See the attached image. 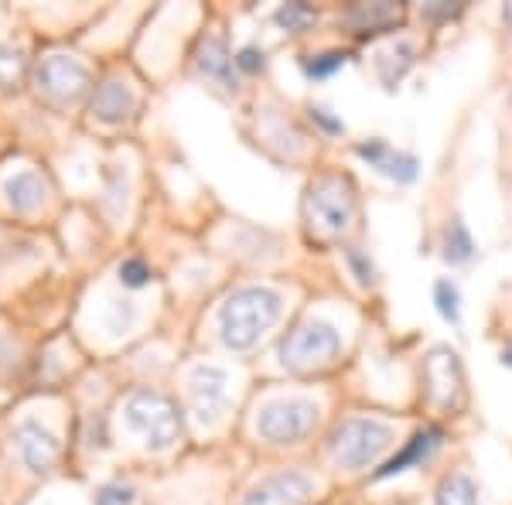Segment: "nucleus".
<instances>
[{
    "label": "nucleus",
    "mask_w": 512,
    "mask_h": 505,
    "mask_svg": "<svg viewBox=\"0 0 512 505\" xmlns=\"http://www.w3.org/2000/svg\"><path fill=\"white\" fill-rule=\"evenodd\" d=\"M318 424V403L291 396V400H274L256 417V434L270 444H294Z\"/></svg>",
    "instance_id": "5"
},
{
    "label": "nucleus",
    "mask_w": 512,
    "mask_h": 505,
    "mask_svg": "<svg viewBox=\"0 0 512 505\" xmlns=\"http://www.w3.org/2000/svg\"><path fill=\"white\" fill-rule=\"evenodd\" d=\"M393 444V430L383 420L373 417H352L332 434V458L338 468L359 471L369 461H376L386 447Z\"/></svg>",
    "instance_id": "2"
},
{
    "label": "nucleus",
    "mask_w": 512,
    "mask_h": 505,
    "mask_svg": "<svg viewBox=\"0 0 512 505\" xmlns=\"http://www.w3.org/2000/svg\"><path fill=\"white\" fill-rule=\"evenodd\" d=\"M14 444H18V454L21 461L28 465L31 471H48L59 458V441H55L52 430H45L38 420H24L14 430Z\"/></svg>",
    "instance_id": "11"
},
{
    "label": "nucleus",
    "mask_w": 512,
    "mask_h": 505,
    "mask_svg": "<svg viewBox=\"0 0 512 505\" xmlns=\"http://www.w3.org/2000/svg\"><path fill=\"white\" fill-rule=\"evenodd\" d=\"M308 212L311 222L325 233H345L352 226V215H355V198L352 188L345 185L342 178H321L315 181L308 195Z\"/></svg>",
    "instance_id": "6"
},
{
    "label": "nucleus",
    "mask_w": 512,
    "mask_h": 505,
    "mask_svg": "<svg viewBox=\"0 0 512 505\" xmlns=\"http://www.w3.org/2000/svg\"><path fill=\"white\" fill-rule=\"evenodd\" d=\"M130 110H134V93H130L123 82H106V86H99V93L93 99V113L99 120L117 123L127 117Z\"/></svg>",
    "instance_id": "14"
},
{
    "label": "nucleus",
    "mask_w": 512,
    "mask_h": 505,
    "mask_svg": "<svg viewBox=\"0 0 512 505\" xmlns=\"http://www.w3.org/2000/svg\"><path fill=\"white\" fill-rule=\"evenodd\" d=\"M441 430L437 427H427V430H420V434L410 441L407 447H403L396 458L386 461L383 468L376 471V478H390V475H400V471H407L410 465H417V461H424V458H431V451H437V444H441Z\"/></svg>",
    "instance_id": "13"
},
{
    "label": "nucleus",
    "mask_w": 512,
    "mask_h": 505,
    "mask_svg": "<svg viewBox=\"0 0 512 505\" xmlns=\"http://www.w3.org/2000/svg\"><path fill=\"white\" fill-rule=\"evenodd\" d=\"M198 65H202L205 76L219 79L226 89H236V79H233V59H229L226 45L219 38H205L202 52H198Z\"/></svg>",
    "instance_id": "16"
},
{
    "label": "nucleus",
    "mask_w": 512,
    "mask_h": 505,
    "mask_svg": "<svg viewBox=\"0 0 512 505\" xmlns=\"http://www.w3.org/2000/svg\"><path fill=\"white\" fill-rule=\"evenodd\" d=\"M437 505H478V488L468 475L454 471L437 488Z\"/></svg>",
    "instance_id": "17"
},
{
    "label": "nucleus",
    "mask_w": 512,
    "mask_h": 505,
    "mask_svg": "<svg viewBox=\"0 0 512 505\" xmlns=\"http://www.w3.org/2000/svg\"><path fill=\"white\" fill-rule=\"evenodd\" d=\"M342 352V335L335 331V325L328 321H301L291 335L280 345V355H284V366L291 369H318L335 362V355Z\"/></svg>",
    "instance_id": "4"
},
{
    "label": "nucleus",
    "mask_w": 512,
    "mask_h": 505,
    "mask_svg": "<svg viewBox=\"0 0 512 505\" xmlns=\"http://www.w3.org/2000/svg\"><path fill=\"white\" fill-rule=\"evenodd\" d=\"M427 386H431V400L444 410H458L465 400V376H461L458 355L451 349H434L427 359Z\"/></svg>",
    "instance_id": "8"
},
{
    "label": "nucleus",
    "mask_w": 512,
    "mask_h": 505,
    "mask_svg": "<svg viewBox=\"0 0 512 505\" xmlns=\"http://www.w3.org/2000/svg\"><path fill=\"white\" fill-rule=\"evenodd\" d=\"M359 157H366L376 171H383L386 178L400 181V185H410L417 178V157L414 154H403L393 151L390 144L383 140H369V144H359Z\"/></svg>",
    "instance_id": "12"
},
{
    "label": "nucleus",
    "mask_w": 512,
    "mask_h": 505,
    "mask_svg": "<svg viewBox=\"0 0 512 505\" xmlns=\"http://www.w3.org/2000/svg\"><path fill=\"white\" fill-rule=\"evenodd\" d=\"M315 478L304 471H280V475L263 478L243 499V505H304L315 495Z\"/></svg>",
    "instance_id": "9"
},
{
    "label": "nucleus",
    "mask_w": 512,
    "mask_h": 505,
    "mask_svg": "<svg viewBox=\"0 0 512 505\" xmlns=\"http://www.w3.org/2000/svg\"><path fill=\"white\" fill-rule=\"evenodd\" d=\"M4 192L14 209L31 212V209H38L41 198H45V181H41L35 171H18V175H11L4 181Z\"/></svg>",
    "instance_id": "15"
},
{
    "label": "nucleus",
    "mask_w": 512,
    "mask_h": 505,
    "mask_svg": "<svg viewBox=\"0 0 512 505\" xmlns=\"http://www.w3.org/2000/svg\"><path fill=\"white\" fill-rule=\"evenodd\" d=\"M280 308H284V297L270 287H243V291L229 294L219 311L222 342L236 352L253 349L277 325Z\"/></svg>",
    "instance_id": "1"
},
{
    "label": "nucleus",
    "mask_w": 512,
    "mask_h": 505,
    "mask_svg": "<svg viewBox=\"0 0 512 505\" xmlns=\"http://www.w3.org/2000/svg\"><path fill=\"white\" fill-rule=\"evenodd\" d=\"M315 120H321V123H325L328 130H335V134H338V130H342V123L328 117V110H315Z\"/></svg>",
    "instance_id": "27"
},
{
    "label": "nucleus",
    "mask_w": 512,
    "mask_h": 505,
    "mask_svg": "<svg viewBox=\"0 0 512 505\" xmlns=\"http://www.w3.org/2000/svg\"><path fill=\"white\" fill-rule=\"evenodd\" d=\"M472 253H475V243H472V236H468L465 222L454 219L448 226V239H444V260H448V263H468V260H472Z\"/></svg>",
    "instance_id": "18"
},
{
    "label": "nucleus",
    "mask_w": 512,
    "mask_h": 505,
    "mask_svg": "<svg viewBox=\"0 0 512 505\" xmlns=\"http://www.w3.org/2000/svg\"><path fill=\"white\" fill-rule=\"evenodd\" d=\"M502 362H506V366H512V345H509V349H502Z\"/></svg>",
    "instance_id": "28"
},
{
    "label": "nucleus",
    "mask_w": 512,
    "mask_h": 505,
    "mask_svg": "<svg viewBox=\"0 0 512 505\" xmlns=\"http://www.w3.org/2000/svg\"><path fill=\"white\" fill-rule=\"evenodd\" d=\"M359 18H366L362 28H376V24H386V21L396 18V7H390V4H383V7H355L352 21H359Z\"/></svg>",
    "instance_id": "22"
},
{
    "label": "nucleus",
    "mask_w": 512,
    "mask_h": 505,
    "mask_svg": "<svg viewBox=\"0 0 512 505\" xmlns=\"http://www.w3.org/2000/svg\"><path fill=\"white\" fill-rule=\"evenodd\" d=\"M311 21V7L308 4H287L277 11V24H284L287 31H297Z\"/></svg>",
    "instance_id": "21"
},
{
    "label": "nucleus",
    "mask_w": 512,
    "mask_h": 505,
    "mask_svg": "<svg viewBox=\"0 0 512 505\" xmlns=\"http://www.w3.org/2000/svg\"><path fill=\"white\" fill-rule=\"evenodd\" d=\"M134 502V488L130 485H106L96 495V505H130Z\"/></svg>",
    "instance_id": "24"
},
{
    "label": "nucleus",
    "mask_w": 512,
    "mask_h": 505,
    "mask_svg": "<svg viewBox=\"0 0 512 505\" xmlns=\"http://www.w3.org/2000/svg\"><path fill=\"white\" fill-rule=\"evenodd\" d=\"M127 424L144 437L147 447L154 451H164L178 441L181 434V420L178 410L168 396L154 393V389H137L134 396L127 400Z\"/></svg>",
    "instance_id": "3"
},
{
    "label": "nucleus",
    "mask_w": 512,
    "mask_h": 505,
    "mask_svg": "<svg viewBox=\"0 0 512 505\" xmlns=\"http://www.w3.org/2000/svg\"><path fill=\"white\" fill-rule=\"evenodd\" d=\"M192 386V410H195V420L202 427H212L219 424L222 410L229 403V376L216 366H198L188 379Z\"/></svg>",
    "instance_id": "7"
},
{
    "label": "nucleus",
    "mask_w": 512,
    "mask_h": 505,
    "mask_svg": "<svg viewBox=\"0 0 512 505\" xmlns=\"http://www.w3.org/2000/svg\"><path fill=\"white\" fill-rule=\"evenodd\" d=\"M434 304H437V314H441L444 321L458 325V318H461V294H458V287H454L451 280H437V284H434Z\"/></svg>",
    "instance_id": "19"
},
{
    "label": "nucleus",
    "mask_w": 512,
    "mask_h": 505,
    "mask_svg": "<svg viewBox=\"0 0 512 505\" xmlns=\"http://www.w3.org/2000/svg\"><path fill=\"white\" fill-rule=\"evenodd\" d=\"M345 62H349V55L328 52V55H318V59H308V62H304V72H308L311 79H328L332 72L342 69Z\"/></svg>",
    "instance_id": "20"
},
{
    "label": "nucleus",
    "mask_w": 512,
    "mask_h": 505,
    "mask_svg": "<svg viewBox=\"0 0 512 505\" xmlns=\"http://www.w3.org/2000/svg\"><path fill=\"white\" fill-rule=\"evenodd\" d=\"M236 65L239 69H246V72H256V69H263V52L260 48H243V52L236 55Z\"/></svg>",
    "instance_id": "25"
},
{
    "label": "nucleus",
    "mask_w": 512,
    "mask_h": 505,
    "mask_svg": "<svg viewBox=\"0 0 512 505\" xmlns=\"http://www.w3.org/2000/svg\"><path fill=\"white\" fill-rule=\"evenodd\" d=\"M89 82L86 65L72 55H48L38 65V86L55 99H76Z\"/></svg>",
    "instance_id": "10"
},
{
    "label": "nucleus",
    "mask_w": 512,
    "mask_h": 505,
    "mask_svg": "<svg viewBox=\"0 0 512 505\" xmlns=\"http://www.w3.org/2000/svg\"><path fill=\"white\" fill-rule=\"evenodd\" d=\"M349 263L355 267V273H359V284H373V267L366 263V256L359 250H349Z\"/></svg>",
    "instance_id": "26"
},
{
    "label": "nucleus",
    "mask_w": 512,
    "mask_h": 505,
    "mask_svg": "<svg viewBox=\"0 0 512 505\" xmlns=\"http://www.w3.org/2000/svg\"><path fill=\"white\" fill-rule=\"evenodd\" d=\"M147 277H151V270H147L144 260H123L120 263V280L127 287H144Z\"/></svg>",
    "instance_id": "23"
}]
</instances>
